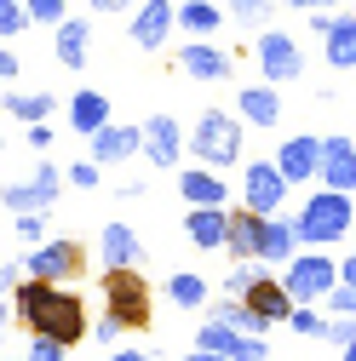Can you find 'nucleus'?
Segmentation results:
<instances>
[{
	"label": "nucleus",
	"instance_id": "f257e3e1",
	"mask_svg": "<svg viewBox=\"0 0 356 361\" xmlns=\"http://www.w3.org/2000/svg\"><path fill=\"white\" fill-rule=\"evenodd\" d=\"M12 310H18V327L29 338H58V344H81L86 338V304L81 293L58 287V281H23L12 293Z\"/></svg>",
	"mask_w": 356,
	"mask_h": 361
},
{
	"label": "nucleus",
	"instance_id": "f03ea898",
	"mask_svg": "<svg viewBox=\"0 0 356 361\" xmlns=\"http://www.w3.org/2000/svg\"><path fill=\"white\" fill-rule=\"evenodd\" d=\"M299 241L304 247H339L345 235H356V195H339V190H316L299 212Z\"/></svg>",
	"mask_w": 356,
	"mask_h": 361
},
{
	"label": "nucleus",
	"instance_id": "7ed1b4c3",
	"mask_svg": "<svg viewBox=\"0 0 356 361\" xmlns=\"http://www.w3.org/2000/svg\"><path fill=\"white\" fill-rule=\"evenodd\" d=\"M104 315H115V322L126 333H144L150 327V315H155V293L150 281L138 276V269H104Z\"/></svg>",
	"mask_w": 356,
	"mask_h": 361
},
{
	"label": "nucleus",
	"instance_id": "20e7f679",
	"mask_svg": "<svg viewBox=\"0 0 356 361\" xmlns=\"http://www.w3.org/2000/svg\"><path fill=\"white\" fill-rule=\"evenodd\" d=\"M190 155L201 166H236L242 161V115L230 109H201V121L190 126Z\"/></svg>",
	"mask_w": 356,
	"mask_h": 361
},
{
	"label": "nucleus",
	"instance_id": "39448f33",
	"mask_svg": "<svg viewBox=\"0 0 356 361\" xmlns=\"http://www.w3.org/2000/svg\"><path fill=\"white\" fill-rule=\"evenodd\" d=\"M282 281H287L293 304H328V293L339 287V264L328 252H299V258H287Z\"/></svg>",
	"mask_w": 356,
	"mask_h": 361
},
{
	"label": "nucleus",
	"instance_id": "423d86ee",
	"mask_svg": "<svg viewBox=\"0 0 356 361\" xmlns=\"http://www.w3.org/2000/svg\"><path fill=\"white\" fill-rule=\"evenodd\" d=\"M64 178H69V172H58L52 161H40L29 178H18V184L0 190V201H6V212H12V218H18V212H47V207L64 195Z\"/></svg>",
	"mask_w": 356,
	"mask_h": 361
},
{
	"label": "nucleus",
	"instance_id": "0eeeda50",
	"mask_svg": "<svg viewBox=\"0 0 356 361\" xmlns=\"http://www.w3.org/2000/svg\"><path fill=\"white\" fill-rule=\"evenodd\" d=\"M29 276L35 281H58V287H69L81 269H86V252L69 241V235H58V241H40V247H29Z\"/></svg>",
	"mask_w": 356,
	"mask_h": 361
},
{
	"label": "nucleus",
	"instance_id": "6e6552de",
	"mask_svg": "<svg viewBox=\"0 0 356 361\" xmlns=\"http://www.w3.org/2000/svg\"><path fill=\"white\" fill-rule=\"evenodd\" d=\"M287 178H282V166L276 161H247V178H242V207H253L259 218H276L282 212V201H287Z\"/></svg>",
	"mask_w": 356,
	"mask_h": 361
},
{
	"label": "nucleus",
	"instance_id": "1a4fd4ad",
	"mask_svg": "<svg viewBox=\"0 0 356 361\" xmlns=\"http://www.w3.org/2000/svg\"><path fill=\"white\" fill-rule=\"evenodd\" d=\"M253 58H259V69H264V80H271V86H287V80H299V69H304L299 40L282 35V29H264V35L253 40Z\"/></svg>",
	"mask_w": 356,
	"mask_h": 361
},
{
	"label": "nucleus",
	"instance_id": "9d476101",
	"mask_svg": "<svg viewBox=\"0 0 356 361\" xmlns=\"http://www.w3.org/2000/svg\"><path fill=\"white\" fill-rule=\"evenodd\" d=\"M196 344H201V350H213V355H230V361H264V355H271V344H264V338L236 333V327H225V322H213V315L201 322Z\"/></svg>",
	"mask_w": 356,
	"mask_h": 361
},
{
	"label": "nucleus",
	"instance_id": "9b49d317",
	"mask_svg": "<svg viewBox=\"0 0 356 361\" xmlns=\"http://www.w3.org/2000/svg\"><path fill=\"white\" fill-rule=\"evenodd\" d=\"M184 149H190V132L178 126L167 109L144 121V161H150V166H178V155H184Z\"/></svg>",
	"mask_w": 356,
	"mask_h": 361
},
{
	"label": "nucleus",
	"instance_id": "f8f14e48",
	"mask_svg": "<svg viewBox=\"0 0 356 361\" xmlns=\"http://www.w3.org/2000/svg\"><path fill=\"white\" fill-rule=\"evenodd\" d=\"M242 298L253 304V315H259L264 327H282V322H293V310H299L282 276H259V281H253V287H247Z\"/></svg>",
	"mask_w": 356,
	"mask_h": 361
},
{
	"label": "nucleus",
	"instance_id": "ddd939ff",
	"mask_svg": "<svg viewBox=\"0 0 356 361\" xmlns=\"http://www.w3.org/2000/svg\"><path fill=\"white\" fill-rule=\"evenodd\" d=\"M172 23H178V6H167V0H138V12H132V47L161 52Z\"/></svg>",
	"mask_w": 356,
	"mask_h": 361
},
{
	"label": "nucleus",
	"instance_id": "4468645a",
	"mask_svg": "<svg viewBox=\"0 0 356 361\" xmlns=\"http://www.w3.org/2000/svg\"><path fill=\"white\" fill-rule=\"evenodd\" d=\"M322 190H339V195H356V144L345 138H322Z\"/></svg>",
	"mask_w": 356,
	"mask_h": 361
},
{
	"label": "nucleus",
	"instance_id": "2eb2a0df",
	"mask_svg": "<svg viewBox=\"0 0 356 361\" xmlns=\"http://www.w3.org/2000/svg\"><path fill=\"white\" fill-rule=\"evenodd\" d=\"M184 235H190V247H201V252H225V247H230V207H190Z\"/></svg>",
	"mask_w": 356,
	"mask_h": 361
},
{
	"label": "nucleus",
	"instance_id": "dca6fc26",
	"mask_svg": "<svg viewBox=\"0 0 356 361\" xmlns=\"http://www.w3.org/2000/svg\"><path fill=\"white\" fill-rule=\"evenodd\" d=\"M276 166L287 184H310V178L322 172V138H310V132H299V138H287L276 149Z\"/></svg>",
	"mask_w": 356,
	"mask_h": 361
},
{
	"label": "nucleus",
	"instance_id": "f3484780",
	"mask_svg": "<svg viewBox=\"0 0 356 361\" xmlns=\"http://www.w3.org/2000/svg\"><path fill=\"white\" fill-rule=\"evenodd\" d=\"M93 161L98 166H115V161H126V155H144V126H104V132H93Z\"/></svg>",
	"mask_w": 356,
	"mask_h": 361
},
{
	"label": "nucleus",
	"instance_id": "a211bd4d",
	"mask_svg": "<svg viewBox=\"0 0 356 361\" xmlns=\"http://www.w3.org/2000/svg\"><path fill=\"white\" fill-rule=\"evenodd\" d=\"M178 195L190 207H230V190L218 178V166H184L178 172Z\"/></svg>",
	"mask_w": 356,
	"mask_h": 361
},
{
	"label": "nucleus",
	"instance_id": "6ab92c4d",
	"mask_svg": "<svg viewBox=\"0 0 356 361\" xmlns=\"http://www.w3.org/2000/svg\"><path fill=\"white\" fill-rule=\"evenodd\" d=\"M236 264H247V258H259L264 252V218L253 212V207H230V247H225Z\"/></svg>",
	"mask_w": 356,
	"mask_h": 361
},
{
	"label": "nucleus",
	"instance_id": "aec40b11",
	"mask_svg": "<svg viewBox=\"0 0 356 361\" xmlns=\"http://www.w3.org/2000/svg\"><path fill=\"white\" fill-rule=\"evenodd\" d=\"M178 69H184L190 80H225L230 75V52L207 47V40H190V47L178 52Z\"/></svg>",
	"mask_w": 356,
	"mask_h": 361
},
{
	"label": "nucleus",
	"instance_id": "412c9836",
	"mask_svg": "<svg viewBox=\"0 0 356 361\" xmlns=\"http://www.w3.org/2000/svg\"><path fill=\"white\" fill-rule=\"evenodd\" d=\"M98 252H104V269H138V258H144L138 235H132V224H104Z\"/></svg>",
	"mask_w": 356,
	"mask_h": 361
},
{
	"label": "nucleus",
	"instance_id": "4be33fe9",
	"mask_svg": "<svg viewBox=\"0 0 356 361\" xmlns=\"http://www.w3.org/2000/svg\"><path fill=\"white\" fill-rule=\"evenodd\" d=\"M64 121L81 132V138H93V132H104V126H109V98L86 86V92H75V98H69V115H64Z\"/></svg>",
	"mask_w": 356,
	"mask_h": 361
},
{
	"label": "nucleus",
	"instance_id": "5701e85b",
	"mask_svg": "<svg viewBox=\"0 0 356 361\" xmlns=\"http://www.w3.org/2000/svg\"><path fill=\"white\" fill-rule=\"evenodd\" d=\"M242 121L247 126H276L282 121V98H276V86L271 80H259V86H242Z\"/></svg>",
	"mask_w": 356,
	"mask_h": 361
},
{
	"label": "nucleus",
	"instance_id": "b1692460",
	"mask_svg": "<svg viewBox=\"0 0 356 361\" xmlns=\"http://www.w3.org/2000/svg\"><path fill=\"white\" fill-rule=\"evenodd\" d=\"M293 247H304L299 241V224L293 218H264V252H259V264H287V258H299Z\"/></svg>",
	"mask_w": 356,
	"mask_h": 361
},
{
	"label": "nucleus",
	"instance_id": "393cba45",
	"mask_svg": "<svg viewBox=\"0 0 356 361\" xmlns=\"http://www.w3.org/2000/svg\"><path fill=\"white\" fill-rule=\"evenodd\" d=\"M86 47H93V23L86 18H64L58 23V63L64 69H86Z\"/></svg>",
	"mask_w": 356,
	"mask_h": 361
},
{
	"label": "nucleus",
	"instance_id": "a878e982",
	"mask_svg": "<svg viewBox=\"0 0 356 361\" xmlns=\"http://www.w3.org/2000/svg\"><path fill=\"white\" fill-rule=\"evenodd\" d=\"M322 52L333 69H356V18H333V29L322 35Z\"/></svg>",
	"mask_w": 356,
	"mask_h": 361
},
{
	"label": "nucleus",
	"instance_id": "bb28decb",
	"mask_svg": "<svg viewBox=\"0 0 356 361\" xmlns=\"http://www.w3.org/2000/svg\"><path fill=\"white\" fill-rule=\"evenodd\" d=\"M207 315H213V322H225V327H236V333H253V338L271 333V327H264L259 315H253V304H247V298H218Z\"/></svg>",
	"mask_w": 356,
	"mask_h": 361
},
{
	"label": "nucleus",
	"instance_id": "cd10ccee",
	"mask_svg": "<svg viewBox=\"0 0 356 361\" xmlns=\"http://www.w3.org/2000/svg\"><path fill=\"white\" fill-rule=\"evenodd\" d=\"M0 109H6L12 121H23V126H40V121H47L58 104H52L47 92H6V104H0Z\"/></svg>",
	"mask_w": 356,
	"mask_h": 361
},
{
	"label": "nucleus",
	"instance_id": "c85d7f7f",
	"mask_svg": "<svg viewBox=\"0 0 356 361\" xmlns=\"http://www.w3.org/2000/svg\"><path fill=\"white\" fill-rule=\"evenodd\" d=\"M178 23H184V29L196 35V40H207V35L218 29V23H225V12H218L213 0H184V6H178Z\"/></svg>",
	"mask_w": 356,
	"mask_h": 361
},
{
	"label": "nucleus",
	"instance_id": "c756f323",
	"mask_svg": "<svg viewBox=\"0 0 356 361\" xmlns=\"http://www.w3.org/2000/svg\"><path fill=\"white\" fill-rule=\"evenodd\" d=\"M167 298H172L178 310H201V304L213 298V287H207L201 276H190V269H178V276L167 281Z\"/></svg>",
	"mask_w": 356,
	"mask_h": 361
},
{
	"label": "nucleus",
	"instance_id": "7c9ffc66",
	"mask_svg": "<svg viewBox=\"0 0 356 361\" xmlns=\"http://www.w3.org/2000/svg\"><path fill=\"white\" fill-rule=\"evenodd\" d=\"M29 23H35V18H29V0H0V35H6V47H12Z\"/></svg>",
	"mask_w": 356,
	"mask_h": 361
},
{
	"label": "nucleus",
	"instance_id": "2f4dec72",
	"mask_svg": "<svg viewBox=\"0 0 356 361\" xmlns=\"http://www.w3.org/2000/svg\"><path fill=\"white\" fill-rule=\"evenodd\" d=\"M259 276H264V264H259V258H247V264H236V269H230V281H225V293H230V298H242V293H247V287H253Z\"/></svg>",
	"mask_w": 356,
	"mask_h": 361
},
{
	"label": "nucleus",
	"instance_id": "473e14b6",
	"mask_svg": "<svg viewBox=\"0 0 356 361\" xmlns=\"http://www.w3.org/2000/svg\"><path fill=\"white\" fill-rule=\"evenodd\" d=\"M322 338H328V344H339V350H350V344H356V315H328Z\"/></svg>",
	"mask_w": 356,
	"mask_h": 361
},
{
	"label": "nucleus",
	"instance_id": "72a5a7b5",
	"mask_svg": "<svg viewBox=\"0 0 356 361\" xmlns=\"http://www.w3.org/2000/svg\"><path fill=\"white\" fill-rule=\"evenodd\" d=\"M322 327H328V315H316L310 304H299V310H293V333H304V338H322Z\"/></svg>",
	"mask_w": 356,
	"mask_h": 361
},
{
	"label": "nucleus",
	"instance_id": "f704fd0d",
	"mask_svg": "<svg viewBox=\"0 0 356 361\" xmlns=\"http://www.w3.org/2000/svg\"><path fill=\"white\" fill-rule=\"evenodd\" d=\"M29 18L35 23H64L69 18V0H29Z\"/></svg>",
	"mask_w": 356,
	"mask_h": 361
},
{
	"label": "nucleus",
	"instance_id": "c9c22d12",
	"mask_svg": "<svg viewBox=\"0 0 356 361\" xmlns=\"http://www.w3.org/2000/svg\"><path fill=\"white\" fill-rule=\"evenodd\" d=\"M12 235H18L23 247H40V212H18V218H12Z\"/></svg>",
	"mask_w": 356,
	"mask_h": 361
},
{
	"label": "nucleus",
	"instance_id": "e433bc0d",
	"mask_svg": "<svg viewBox=\"0 0 356 361\" xmlns=\"http://www.w3.org/2000/svg\"><path fill=\"white\" fill-rule=\"evenodd\" d=\"M98 172H104L98 161H75V166H69V184H75V190H98Z\"/></svg>",
	"mask_w": 356,
	"mask_h": 361
},
{
	"label": "nucleus",
	"instance_id": "4c0bfd02",
	"mask_svg": "<svg viewBox=\"0 0 356 361\" xmlns=\"http://www.w3.org/2000/svg\"><path fill=\"white\" fill-rule=\"evenodd\" d=\"M64 350L69 344H58V338H29V361H64Z\"/></svg>",
	"mask_w": 356,
	"mask_h": 361
},
{
	"label": "nucleus",
	"instance_id": "58836bf2",
	"mask_svg": "<svg viewBox=\"0 0 356 361\" xmlns=\"http://www.w3.org/2000/svg\"><path fill=\"white\" fill-rule=\"evenodd\" d=\"M328 310H333V315H356V287H345V281H339V287L328 293Z\"/></svg>",
	"mask_w": 356,
	"mask_h": 361
},
{
	"label": "nucleus",
	"instance_id": "ea45409f",
	"mask_svg": "<svg viewBox=\"0 0 356 361\" xmlns=\"http://www.w3.org/2000/svg\"><path fill=\"white\" fill-rule=\"evenodd\" d=\"M225 6H230L236 18H247V23H259L264 12H271V0H225Z\"/></svg>",
	"mask_w": 356,
	"mask_h": 361
},
{
	"label": "nucleus",
	"instance_id": "a19ab883",
	"mask_svg": "<svg viewBox=\"0 0 356 361\" xmlns=\"http://www.w3.org/2000/svg\"><path fill=\"white\" fill-rule=\"evenodd\" d=\"M29 281V269H18V264H6V269H0V287H6V293H18Z\"/></svg>",
	"mask_w": 356,
	"mask_h": 361
},
{
	"label": "nucleus",
	"instance_id": "79ce46f5",
	"mask_svg": "<svg viewBox=\"0 0 356 361\" xmlns=\"http://www.w3.org/2000/svg\"><path fill=\"white\" fill-rule=\"evenodd\" d=\"M93 12H138V0H86Z\"/></svg>",
	"mask_w": 356,
	"mask_h": 361
},
{
	"label": "nucleus",
	"instance_id": "37998d69",
	"mask_svg": "<svg viewBox=\"0 0 356 361\" xmlns=\"http://www.w3.org/2000/svg\"><path fill=\"white\" fill-rule=\"evenodd\" d=\"M47 144H52V126H47V121L29 126V149H47Z\"/></svg>",
	"mask_w": 356,
	"mask_h": 361
},
{
	"label": "nucleus",
	"instance_id": "c03bdc74",
	"mask_svg": "<svg viewBox=\"0 0 356 361\" xmlns=\"http://www.w3.org/2000/svg\"><path fill=\"white\" fill-rule=\"evenodd\" d=\"M18 69H23V63H18V52L6 47V52H0V75H6V80H18Z\"/></svg>",
	"mask_w": 356,
	"mask_h": 361
},
{
	"label": "nucleus",
	"instance_id": "a18cd8bd",
	"mask_svg": "<svg viewBox=\"0 0 356 361\" xmlns=\"http://www.w3.org/2000/svg\"><path fill=\"white\" fill-rule=\"evenodd\" d=\"M339 281H345V287H356V252H345V258H339Z\"/></svg>",
	"mask_w": 356,
	"mask_h": 361
},
{
	"label": "nucleus",
	"instance_id": "49530a36",
	"mask_svg": "<svg viewBox=\"0 0 356 361\" xmlns=\"http://www.w3.org/2000/svg\"><path fill=\"white\" fill-rule=\"evenodd\" d=\"M109 361H155V355H144V350H115Z\"/></svg>",
	"mask_w": 356,
	"mask_h": 361
},
{
	"label": "nucleus",
	"instance_id": "de8ad7c7",
	"mask_svg": "<svg viewBox=\"0 0 356 361\" xmlns=\"http://www.w3.org/2000/svg\"><path fill=\"white\" fill-rule=\"evenodd\" d=\"M184 361H230V355H213V350H201V344H196V350H190Z\"/></svg>",
	"mask_w": 356,
	"mask_h": 361
},
{
	"label": "nucleus",
	"instance_id": "09e8293b",
	"mask_svg": "<svg viewBox=\"0 0 356 361\" xmlns=\"http://www.w3.org/2000/svg\"><path fill=\"white\" fill-rule=\"evenodd\" d=\"M287 6H304V12H310V0H287Z\"/></svg>",
	"mask_w": 356,
	"mask_h": 361
},
{
	"label": "nucleus",
	"instance_id": "8fccbe9b",
	"mask_svg": "<svg viewBox=\"0 0 356 361\" xmlns=\"http://www.w3.org/2000/svg\"><path fill=\"white\" fill-rule=\"evenodd\" d=\"M345 361H356V344H350V350H345Z\"/></svg>",
	"mask_w": 356,
	"mask_h": 361
},
{
	"label": "nucleus",
	"instance_id": "3c124183",
	"mask_svg": "<svg viewBox=\"0 0 356 361\" xmlns=\"http://www.w3.org/2000/svg\"><path fill=\"white\" fill-rule=\"evenodd\" d=\"M350 241H356V235H350Z\"/></svg>",
	"mask_w": 356,
	"mask_h": 361
},
{
	"label": "nucleus",
	"instance_id": "603ef678",
	"mask_svg": "<svg viewBox=\"0 0 356 361\" xmlns=\"http://www.w3.org/2000/svg\"><path fill=\"white\" fill-rule=\"evenodd\" d=\"M6 361H12V355H6Z\"/></svg>",
	"mask_w": 356,
	"mask_h": 361
}]
</instances>
